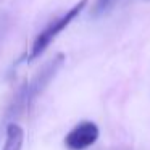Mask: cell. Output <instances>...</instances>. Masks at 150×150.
Masks as SVG:
<instances>
[{"instance_id":"obj_1","label":"cell","mask_w":150,"mask_h":150,"mask_svg":"<svg viewBox=\"0 0 150 150\" xmlns=\"http://www.w3.org/2000/svg\"><path fill=\"white\" fill-rule=\"evenodd\" d=\"M86 4H87V0H79L78 4L73 5L66 13H63L62 16H58L57 20H53L50 24H47V26L36 36V39L33 40V45H31L28 55L23 58V62L31 63V62H34L36 58H39V57L49 49L50 44L57 39V36L62 34L63 31H65L66 28H68L69 24L79 16V13L84 10Z\"/></svg>"},{"instance_id":"obj_2","label":"cell","mask_w":150,"mask_h":150,"mask_svg":"<svg viewBox=\"0 0 150 150\" xmlns=\"http://www.w3.org/2000/svg\"><path fill=\"white\" fill-rule=\"evenodd\" d=\"M63 62H65V55H63V53H58L57 57H53V58L50 60L20 92H18L16 98H15V103L11 105V110H13L15 113H18L20 110L26 108L28 105L45 89V86L52 81V78L58 73V69L62 68Z\"/></svg>"},{"instance_id":"obj_3","label":"cell","mask_w":150,"mask_h":150,"mask_svg":"<svg viewBox=\"0 0 150 150\" xmlns=\"http://www.w3.org/2000/svg\"><path fill=\"white\" fill-rule=\"evenodd\" d=\"M98 126L92 121H82L76 124L65 137V145L69 150H86L98 139Z\"/></svg>"},{"instance_id":"obj_4","label":"cell","mask_w":150,"mask_h":150,"mask_svg":"<svg viewBox=\"0 0 150 150\" xmlns=\"http://www.w3.org/2000/svg\"><path fill=\"white\" fill-rule=\"evenodd\" d=\"M24 144V129L18 123H10L5 131V142L2 150H21Z\"/></svg>"},{"instance_id":"obj_5","label":"cell","mask_w":150,"mask_h":150,"mask_svg":"<svg viewBox=\"0 0 150 150\" xmlns=\"http://www.w3.org/2000/svg\"><path fill=\"white\" fill-rule=\"evenodd\" d=\"M111 0H97V4H95V13H100V11H103L105 8L110 5Z\"/></svg>"}]
</instances>
